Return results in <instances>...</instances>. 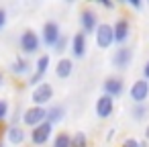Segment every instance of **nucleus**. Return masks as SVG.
<instances>
[{"instance_id":"f257e3e1","label":"nucleus","mask_w":149,"mask_h":147,"mask_svg":"<svg viewBox=\"0 0 149 147\" xmlns=\"http://www.w3.org/2000/svg\"><path fill=\"white\" fill-rule=\"evenodd\" d=\"M45 121H47V108L45 106H31V108H27L23 112V123L27 127H31V129L39 127Z\"/></svg>"},{"instance_id":"f03ea898","label":"nucleus","mask_w":149,"mask_h":147,"mask_svg":"<svg viewBox=\"0 0 149 147\" xmlns=\"http://www.w3.org/2000/svg\"><path fill=\"white\" fill-rule=\"evenodd\" d=\"M51 98H53V86L49 82H43V84L35 86L33 92H31V100L35 102V106H45L47 102H51Z\"/></svg>"},{"instance_id":"7ed1b4c3","label":"nucleus","mask_w":149,"mask_h":147,"mask_svg":"<svg viewBox=\"0 0 149 147\" xmlns=\"http://www.w3.org/2000/svg\"><path fill=\"white\" fill-rule=\"evenodd\" d=\"M94 35H96V45L100 49H108L114 43V31H112V25L108 23H100Z\"/></svg>"},{"instance_id":"20e7f679","label":"nucleus","mask_w":149,"mask_h":147,"mask_svg":"<svg viewBox=\"0 0 149 147\" xmlns=\"http://www.w3.org/2000/svg\"><path fill=\"white\" fill-rule=\"evenodd\" d=\"M39 47H41V37L33 29H27L21 33V49L25 53H37Z\"/></svg>"},{"instance_id":"39448f33","label":"nucleus","mask_w":149,"mask_h":147,"mask_svg":"<svg viewBox=\"0 0 149 147\" xmlns=\"http://www.w3.org/2000/svg\"><path fill=\"white\" fill-rule=\"evenodd\" d=\"M43 35H41V41L47 45V47H55V43L59 41V37H61V31H59V25L55 23V21H47L45 25H43V31H41Z\"/></svg>"},{"instance_id":"423d86ee","label":"nucleus","mask_w":149,"mask_h":147,"mask_svg":"<svg viewBox=\"0 0 149 147\" xmlns=\"http://www.w3.org/2000/svg\"><path fill=\"white\" fill-rule=\"evenodd\" d=\"M129 94H131V98H133L137 104H145V100L149 98V82H147L145 78H141V80L133 82V86H131Z\"/></svg>"},{"instance_id":"0eeeda50","label":"nucleus","mask_w":149,"mask_h":147,"mask_svg":"<svg viewBox=\"0 0 149 147\" xmlns=\"http://www.w3.org/2000/svg\"><path fill=\"white\" fill-rule=\"evenodd\" d=\"M131 61H133V49L127 47V45H120V47L114 51V55H112V65H114L116 70L129 68Z\"/></svg>"},{"instance_id":"6e6552de","label":"nucleus","mask_w":149,"mask_h":147,"mask_svg":"<svg viewBox=\"0 0 149 147\" xmlns=\"http://www.w3.org/2000/svg\"><path fill=\"white\" fill-rule=\"evenodd\" d=\"M51 133H53V125H51L49 121H45V123H41L39 127H35V129L31 131V141H33L35 145H43V143L49 141Z\"/></svg>"},{"instance_id":"1a4fd4ad","label":"nucleus","mask_w":149,"mask_h":147,"mask_svg":"<svg viewBox=\"0 0 149 147\" xmlns=\"http://www.w3.org/2000/svg\"><path fill=\"white\" fill-rule=\"evenodd\" d=\"M80 25H82V31L84 33H92L98 29V15L92 10V8H84L80 13Z\"/></svg>"},{"instance_id":"9d476101","label":"nucleus","mask_w":149,"mask_h":147,"mask_svg":"<svg viewBox=\"0 0 149 147\" xmlns=\"http://www.w3.org/2000/svg\"><path fill=\"white\" fill-rule=\"evenodd\" d=\"M49 55H41L39 59H37V63H35V74L31 76V80H29V84L31 86H39V84H43V76L47 74V68H49Z\"/></svg>"},{"instance_id":"9b49d317","label":"nucleus","mask_w":149,"mask_h":147,"mask_svg":"<svg viewBox=\"0 0 149 147\" xmlns=\"http://www.w3.org/2000/svg\"><path fill=\"white\" fill-rule=\"evenodd\" d=\"M112 31H114V43H125L131 35V23L127 19H118L114 25H112Z\"/></svg>"},{"instance_id":"f8f14e48","label":"nucleus","mask_w":149,"mask_h":147,"mask_svg":"<svg viewBox=\"0 0 149 147\" xmlns=\"http://www.w3.org/2000/svg\"><path fill=\"white\" fill-rule=\"evenodd\" d=\"M112 110H114V98L102 94V96L96 100V114H98L100 118H108V116L112 114Z\"/></svg>"},{"instance_id":"ddd939ff","label":"nucleus","mask_w":149,"mask_h":147,"mask_svg":"<svg viewBox=\"0 0 149 147\" xmlns=\"http://www.w3.org/2000/svg\"><path fill=\"white\" fill-rule=\"evenodd\" d=\"M86 47H88V41H86V33L80 31L72 37V55L74 57H84L86 55Z\"/></svg>"},{"instance_id":"4468645a","label":"nucleus","mask_w":149,"mask_h":147,"mask_svg":"<svg viewBox=\"0 0 149 147\" xmlns=\"http://www.w3.org/2000/svg\"><path fill=\"white\" fill-rule=\"evenodd\" d=\"M102 88H104V94H106V96L116 98V96H120V94H123L125 84H123V80H120V78H108V80L102 84Z\"/></svg>"},{"instance_id":"2eb2a0df","label":"nucleus","mask_w":149,"mask_h":147,"mask_svg":"<svg viewBox=\"0 0 149 147\" xmlns=\"http://www.w3.org/2000/svg\"><path fill=\"white\" fill-rule=\"evenodd\" d=\"M72 70H74V63H72V59H68V57H63V59H59L57 61V65H55V74H57V78H70L72 76Z\"/></svg>"},{"instance_id":"dca6fc26","label":"nucleus","mask_w":149,"mask_h":147,"mask_svg":"<svg viewBox=\"0 0 149 147\" xmlns=\"http://www.w3.org/2000/svg\"><path fill=\"white\" fill-rule=\"evenodd\" d=\"M6 139H8V143H13V145H21V143L25 141V131H23L19 125H13V127L6 131Z\"/></svg>"},{"instance_id":"f3484780","label":"nucleus","mask_w":149,"mask_h":147,"mask_svg":"<svg viewBox=\"0 0 149 147\" xmlns=\"http://www.w3.org/2000/svg\"><path fill=\"white\" fill-rule=\"evenodd\" d=\"M63 116H65V108H63L61 104H55V106H49V108H47V121H49L51 125L63 121Z\"/></svg>"},{"instance_id":"a211bd4d","label":"nucleus","mask_w":149,"mask_h":147,"mask_svg":"<svg viewBox=\"0 0 149 147\" xmlns=\"http://www.w3.org/2000/svg\"><path fill=\"white\" fill-rule=\"evenodd\" d=\"M10 70H13L15 74H27V72L31 70V63H29L27 59H23V57H15Z\"/></svg>"},{"instance_id":"6ab92c4d","label":"nucleus","mask_w":149,"mask_h":147,"mask_svg":"<svg viewBox=\"0 0 149 147\" xmlns=\"http://www.w3.org/2000/svg\"><path fill=\"white\" fill-rule=\"evenodd\" d=\"M53 147H72V135L70 133H59L53 141Z\"/></svg>"},{"instance_id":"aec40b11","label":"nucleus","mask_w":149,"mask_h":147,"mask_svg":"<svg viewBox=\"0 0 149 147\" xmlns=\"http://www.w3.org/2000/svg\"><path fill=\"white\" fill-rule=\"evenodd\" d=\"M72 147H88V137H86V133H82V131L74 133V135H72Z\"/></svg>"},{"instance_id":"412c9836","label":"nucleus","mask_w":149,"mask_h":147,"mask_svg":"<svg viewBox=\"0 0 149 147\" xmlns=\"http://www.w3.org/2000/svg\"><path fill=\"white\" fill-rule=\"evenodd\" d=\"M145 114H147V104H137V106L133 108V118H135V121H141Z\"/></svg>"},{"instance_id":"4be33fe9","label":"nucleus","mask_w":149,"mask_h":147,"mask_svg":"<svg viewBox=\"0 0 149 147\" xmlns=\"http://www.w3.org/2000/svg\"><path fill=\"white\" fill-rule=\"evenodd\" d=\"M65 45H68V37H65V35H61V37H59V41L55 43V51H57V53H61V51L65 49Z\"/></svg>"},{"instance_id":"5701e85b","label":"nucleus","mask_w":149,"mask_h":147,"mask_svg":"<svg viewBox=\"0 0 149 147\" xmlns=\"http://www.w3.org/2000/svg\"><path fill=\"white\" fill-rule=\"evenodd\" d=\"M6 114H8V102L6 100H0V121L6 118Z\"/></svg>"},{"instance_id":"b1692460","label":"nucleus","mask_w":149,"mask_h":147,"mask_svg":"<svg viewBox=\"0 0 149 147\" xmlns=\"http://www.w3.org/2000/svg\"><path fill=\"white\" fill-rule=\"evenodd\" d=\"M120 147H139V141L137 139H133V137H129V139H125L123 141V145Z\"/></svg>"},{"instance_id":"393cba45","label":"nucleus","mask_w":149,"mask_h":147,"mask_svg":"<svg viewBox=\"0 0 149 147\" xmlns=\"http://www.w3.org/2000/svg\"><path fill=\"white\" fill-rule=\"evenodd\" d=\"M4 27H6V10L0 6V31H2Z\"/></svg>"},{"instance_id":"a878e982","label":"nucleus","mask_w":149,"mask_h":147,"mask_svg":"<svg viewBox=\"0 0 149 147\" xmlns=\"http://www.w3.org/2000/svg\"><path fill=\"white\" fill-rule=\"evenodd\" d=\"M143 78L145 80H149V61L145 63V68H143Z\"/></svg>"},{"instance_id":"bb28decb","label":"nucleus","mask_w":149,"mask_h":147,"mask_svg":"<svg viewBox=\"0 0 149 147\" xmlns=\"http://www.w3.org/2000/svg\"><path fill=\"white\" fill-rule=\"evenodd\" d=\"M129 4H131L133 8H141V2H139V0H129Z\"/></svg>"},{"instance_id":"cd10ccee","label":"nucleus","mask_w":149,"mask_h":147,"mask_svg":"<svg viewBox=\"0 0 149 147\" xmlns=\"http://www.w3.org/2000/svg\"><path fill=\"white\" fill-rule=\"evenodd\" d=\"M139 147H147V141H139Z\"/></svg>"},{"instance_id":"c85d7f7f","label":"nucleus","mask_w":149,"mask_h":147,"mask_svg":"<svg viewBox=\"0 0 149 147\" xmlns=\"http://www.w3.org/2000/svg\"><path fill=\"white\" fill-rule=\"evenodd\" d=\"M145 137L149 139V125H147V131H145Z\"/></svg>"},{"instance_id":"c756f323","label":"nucleus","mask_w":149,"mask_h":147,"mask_svg":"<svg viewBox=\"0 0 149 147\" xmlns=\"http://www.w3.org/2000/svg\"><path fill=\"white\" fill-rule=\"evenodd\" d=\"M0 82H2V76H0Z\"/></svg>"}]
</instances>
